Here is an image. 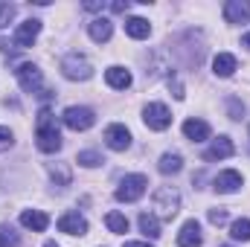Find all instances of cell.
<instances>
[{
	"label": "cell",
	"mask_w": 250,
	"mask_h": 247,
	"mask_svg": "<svg viewBox=\"0 0 250 247\" xmlns=\"http://www.w3.org/2000/svg\"><path fill=\"white\" fill-rule=\"evenodd\" d=\"M35 140H38V148L44 154H53L62 148V134H59V125L53 120L50 108H41L38 114V128H35Z\"/></svg>",
	"instance_id": "1"
},
{
	"label": "cell",
	"mask_w": 250,
	"mask_h": 247,
	"mask_svg": "<svg viewBox=\"0 0 250 247\" xmlns=\"http://www.w3.org/2000/svg\"><path fill=\"white\" fill-rule=\"evenodd\" d=\"M154 215L157 218H163V221H172L175 215H178V209H181V195L172 189V186H160L157 192H154Z\"/></svg>",
	"instance_id": "2"
},
{
	"label": "cell",
	"mask_w": 250,
	"mask_h": 247,
	"mask_svg": "<svg viewBox=\"0 0 250 247\" xmlns=\"http://www.w3.org/2000/svg\"><path fill=\"white\" fill-rule=\"evenodd\" d=\"M62 73H64V79H70V82H84V79L93 76V64L87 62L84 56H79V53H67L62 59Z\"/></svg>",
	"instance_id": "3"
},
{
	"label": "cell",
	"mask_w": 250,
	"mask_h": 247,
	"mask_svg": "<svg viewBox=\"0 0 250 247\" xmlns=\"http://www.w3.org/2000/svg\"><path fill=\"white\" fill-rule=\"evenodd\" d=\"M146 189H148V178L146 175H125L120 189H117V201L134 204V201H140L146 195Z\"/></svg>",
	"instance_id": "4"
},
{
	"label": "cell",
	"mask_w": 250,
	"mask_h": 247,
	"mask_svg": "<svg viewBox=\"0 0 250 247\" xmlns=\"http://www.w3.org/2000/svg\"><path fill=\"white\" fill-rule=\"evenodd\" d=\"M62 120L70 131H87V128H93V123H96V114L90 108H84V105H70L62 114Z\"/></svg>",
	"instance_id": "5"
},
{
	"label": "cell",
	"mask_w": 250,
	"mask_h": 247,
	"mask_svg": "<svg viewBox=\"0 0 250 247\" xmlns=\"http://www.w3.org/2000/svg\"><path fill=\"white\" fill-rule=\"evenodd\" d=\"M143 123L148 125L151 131H166L172 125V114H169V108L163 102H148L143 108Z\"/></svg>",
	"instance_id": "6"
},
{
	"label": "cell",
	"mask_w": 250,
	"mask_h": 247,
	"mask_svg": "<svg viewBox=\"0 0 250 247\" xmlns=\"http://www.w3.org/2000/svg\"><path fill=\"white\" fill-rule=\"evenodd\" d=\"M38 32H41V21H35V18H29V21H23L18 29H15V47L18 50H26V47H32L35 44V38H38Z\"/></svg>",
	"instance_id": "7"
},
{
	"label": "cell",
	"mask_w": 250,
	"mask_h": 247,
	"mask_svg": "<svg viewBox=\"0 0 250 247\" xmlns=\"http://www.w3.org/2000/svg\"><path fill=\"white\" fill-rule=\"evenodd\" d=\"M15 76H18V84L26 90V93H38V87H41V70L35 67V64H21L18 70H15Z\"/></svg>",
	"instance_id": "8"
},
{
	"label": "cell",
	"mask_w": 250,
	"mask_h": 247,
	"mask_svg": "<svg viewBox=\"0 0 250 247\" xmlns=\"http://www.w3.org/2000/svg\"><path fill=\"white\" fill-rule=\"evenodd\" d=\"M105 143H108V148H114V151H125V148L131 145V131L120 123L108 125V128H105Z\"/></svg>",
	"instance_id": "9"
},
{
	"label": "cell",
	"mask_w": 250,
	"mask_h": 247,
	"mask_svg": "<svg viewBox=\"0 0 250 247\" xmlns=\"http://www.w3.org/2000/svg\"><path fill=\"white\" fill-rule=\"evenodd\" d=\"M233 154H236L233 140H230V137H218V140H212V145L204 151V160L215 163V160H227V157H233Z\"/></svg>",
	"instance_id": "10"
},
{
	"label": "cell",
	"mask_w": 250,
	"mask_h": 247,
	"mask_svg": "<svg viewBox=\"0 0 250 247\" xmlns=\"http://www.w3.org/2000/svg\"><path fill=\"white\" fill-rule=\"evenodd\" d=\"M212 186H215V192H221V195H230V192H236L239 186H245V178H242L239 172L227 169V172H218V175H215Z\"/></svg>",
	"instance_id": "11"
},
{
	"label": "cell",
	"mask_w": 250,
	"mask_h": 247,
	"mask_svg": "<svg viewBox=\"0 0 250 247\" xmlns=\"http://www.w3.org/2000/svg\"><path fill=\"white\" fill-rule=\"evenodd\" d=\"M224 18H227V23H248L250 3L248 0H227L224 3Z\"/></svg>",
	"instance_id": "12"
},
{
	"label": "cell",
	"mask_w": 250,
	"mask_h": 247,
	"mask_svg": "<svg viewBox=\"0 0 250 247\" xmlns=\"http://www.w3.org/2000/svg\"><path fill=\"white\" fill-rule=\"evenodd\" d=\"M204 245V239H201V224L195 221V218H189L187 224L181 227V233H178V247H201Z\"/></svg>",
	"instance_id": "13"
},
{
	"label": "cell",
	"mask_w": 250,
	"mask_h": 247,
	"mask_svg": "<svg viewBox=\"0 0 250 247\" xmlns=\"http://www.w3.org/2000/svg\"><path fill=\"white\" fill-rule=\"evenodd\" d=\"M59 230L67 236H84L87 233V221L79 215V212H64L59 218Z\"/></svg>",
	"instance_id": "14"
},
{
	"label": "cell",
	"mask_w": 250,
	"mask_h": 247,
	"mask_svg": "<svg viewBox=\"0 0 250 247\" xmlns=\"http://www.w3.org/2000/svg\"><path fill=\"white\" fill-rule=\"evenodd\" d=\"M87 35H90L96 44H105V41L114 35V23H111V18H93V21L87 23Z\"/></svg>",
	"instance_id": "15"
},
{
	"label": "cell",
	"mask_w": 250,
	"mask_h": 247,
	"mask_svg": "<svg viewBox=\"0 0 250 247\" xmlns=\"http://www.w3.org/2000/svg\"><path fill=\"white\" fill-rule=\"evenodd\" d=\"M21 224L32 233H44L50 227V215L41 212V209H26V212H21Z\"/></svg>",
	"instance_id": "16"
},
{
	"label": "cell",
	"mask_w": 250,
	"mask_h": 247,
	"mask_svg": "<svg viewBox=\"0 0 250 247\" xmlns=\"http://www.w3.org/2000/svg\"><path fill=\"white\" fill-rule=\"evenodd\" d=\"M236 56H230V53H218L215 59H212V73L218 76V79H230L233 73H236Z\"/></svg>",
	"instance_id": "17"
},
{
	"label": "cell",
	"mask_w": 250,
	"mask_h": 247,
	"mask_svg": "<svg viewBox=\"0 0 250 247\" xmlns=\"http://www.w3.org/2000/svg\"><path fill=\"white\" fill-rule=\"evenodd\" d=\"M184 134H187L192 143H204V140H209V125L204 123V120H187L184 123Z\"/></svg>",
	"instance_id": "18"
},
{
	"label": "cell",
	"mask_w": 250,
	"mask_h": 247,
	"mask_svg": "<svg viewBox=\"0 0 250 247\" xmlns=\"http://www.w3.org/2000/svg\"><path fill=\"white\" fill-rule=\"evenodd\" d=\"M105 82H108L114 90H125V87H131V73H128L125 67H108V70H105Z\"/></svg>",
	"instance_id": "19"
},
{
	"label": "cell",
	"mask_w": 250,
	"mask_h": 247,
	"mask_svg": "<svg viewBox=\"0 0 250 247\" xmlns=\"http://www.w3.org/2000/svg\"><path fill=\"white\" fill-rule=\"evenodd\" d=\"M125 32H128L134 41H143V38H148L151 23H148L146 18H128V21H125Z\"/></svg>",
	"instance_id": "20"
},
{
	"label": "cell",
	"mask_w": 250,
	"mask_h": 247,
	"mask_svg": "<svg viewBox=\"0 0 250 247\" xmlns=\"http://www.w3.org/2000/svg\"><path fill=\"white\" fill-rule=\"evenodd\" d=\"M157 169H160L163 175H178V172L184 169V157H181L178 151H166V154L160 157V163H157Z\"/></svg>",
	"instance_id": "21"
},
{
	"label": "cell",
	"mask_w": 250,
	"mask_h": 247,
	"mask_svg": "<svg viewBox=\"0 0 250 247\" xmlns=\"http://www.w3.org/2000/svg\"><path fill=\"white\" fill-rule=\"evenodd\" d=\"M140 230L146 233V239H160V218L154 212H143L140 215Z\"/></svg>",
	"instance_id": "22"
},
{
	"label": "cell",
	"mask_w": 250,
	"mask_h": 247,
	"mask_svg": "<svg viewBox=\"0 0 250 247\" xmlns=\"http://www.w3.org/2000/svg\"><path fill=\"white\" fill-rule=\"evenodd\" d=\"M105 224H108L111 233H128V218H125L123 212H117V209L105 215Z\"/></svg>",
	"instance_id": "23"
},
{
	"label": "cell",
	"mask_w": 250,
	"mask_h": 247,
	"mask_svg": "<svg viewBox=\"0 0 250 247\" xmlns=\"http://www.w3.org/2000/svg\"><path fill=\"white\" fill-rule=\"evenodd\" d=\"M230 236H233V242H250V218H239V221H233Z\"/></svg>",
	"instance_id": "24"
},
{
	"label": "cell",
	"mask_w": 250,
	"mask_h": 247,
	"mask_svg": "<svg viewBox=\"0 0 250 247\" xmlns=\"http://www.w3.org/2000/svg\"><path fill=\"white\" fill-rule=\"evenodd\" d=\"M76 163H82L84 169H96L99 163H105L102 160V154L99 151H93V148H87V151H79V157H76Z\"/></svg>",
	"instance_id": "25"
},
{
	"label": "cell",
	"mask_w": 250,
	"mask_h": 247,
	"mask_svg": "<svg viewBox=\"0 0 250 247\" xmlns=\"http://www.w3.org/2000/svg\"><path fill=\"white\" fill-rule=\"evenodd\" d=\"M50 178L59 186H67L70 184V169H67L64 163H56V166H50Z\"/></svg>",
	"instance_id": "26"
},
{
	"label": "cell",
	"mask_w": 250,
	"mask_h": 247,
	"mask_svg": "<svg viewBox=\"0 0 250 247\" xmlns=\"http://www.w3.org/2000/svg\"><path fill=\"white\" fill-rule=\"evenodd\" d=\"M0 247H21V236L12 227H0Z\"/></svg>",
	"instance_id": "27"
},
{
	"label": "cell",
	"mask_w": 250,
	"mask_h": 247,
	"mask_svg": "<svg viewBox=\"0 0 250 247\" xmlns=\"http://www.w3.org/2000/svg\"><path fill=\"white\" fill-rule=\"evenodd\" d=\"M15 12H18V6H12V3H0V29H6V26L12 23Z\"/></svg>",
	"instance_id": "28"
},
{
	"label": "cell",
	"mask_w": 250,
	"mask_h": 247,
	"mask_svg": "<svg viewBox=\"0 0 250 247\" xmlns=\"http://www.w3.org/2000/svg\"><path fill=\"white\" fill-rule=\"evenodd\" d=\"M227 108H230V120H242V117H245V105H242L236 96L227 99Z\"/></svg>",
	"instance_id": "29"
},
{
	"label": "cell",
	"mask_w": 250,
	"mask_h": 247,
	"mask_svg": "<svg viewBox=\"0 0 250 247\" xmlns=\"http://www.w3.org/2000/svg\"><path fill=\"white\" fill-rule=\"evenodd\" d=\"M12 143H15V134L6 128V125H0V151H6V148H12Z\"/></svg>",
	"instance_id": "30"
},
{
	"label": "cell",
	"mask_w": 250,
	"mask_h": 247,
	"mask_svg": "<svg viewBox=\"0 0 250 247\" xmlns=\"http://www.w3.org/2000/svg\"><path fill=\"white\" fill-rule=\"evenodd\" d=\"M209 224H215V227L227 224V209H209Z\"/></svg>",
	"instance_id": "31"
},
{
	"label": "cell",
	"mask_w": 250,
	"mask_h": 247,
	"mask_svg": "<svg viewBox=\"0 0 250 247\" xmlns=\"http://www.w3.org/2000/svg\"><path fill=\"white\" fill-rule=\"evenodd\" d=\"M102 6H105V3H99V0H87V3H84V9H87V12H99Z\"/></svg>",
	"instance_id": "32"
},
{
	"label": "cell",
	"mask_w": 250,
	"mask_h": 247,
	"mask_svg": "<svg viewBox=\"0 0 250 247\" xmlns=\"http://www.w3.org/2000/svg\"><path fill=\"white\" fill-rule=\"evenodd\" d=\"M111 9H114V12H125V9H128V3H123V0H117V3H111Z\"/></svg>",
	"instance_id": "33"
},
{
	"label": "cell",
	"mask_w": 250,
	"mask_h": 247,
	"mask_svg": "<svg viewBox=\"0 0 250 247\" xmlns=\"http://www.w3.org/2000/svg\"><path fill=\"white\" fill-rule=\"evenodd\" d=\"M123 247H151L148 242H125Z\"/></svg>",
	"instance_id": "34"
},
{
	"label": "cell",
	"mask_w": 250,
	"mask_h": 247,
	"mask_svg": "<svg viewBox=\"0 0 250 247\" xmlns=\"http://www.w3.org/2000/svg\"><path fill=\"white\" fill-rule=\"evenodd\" d=\"M242 47H248V50H250V32L245 35V38H242Z\"/></svg>",
	"instance_id": "35"
},
{
	"label": "cell",
	"mask_w": 250,
	"mask_h": 247,
	"mask_svg": "<svg viewBox=\"0 0 250 247\" xmlns=\"http://www.w3.org/2000/svg\"><path fill=\"white\" fill-rule=\"evenodd\" d=\"M44 247H59V245H56V242H47V245H44Z\"/></svg>",
	"instance_id": "36"
},
{
	"label": "cell",
	"mask_w": 250,
	"mask_h": 247,
	"mask_svg": "<svg viewBox=\"0 0 250 247\" xmlns=\"http://www.w3.org/2000/svg\"><path fill=\"white\" fill-rule=\"evenodd\" d=\"M221 247H233V245H221Z\"/></svg>",
	"instance_id": "37"
}]
</instances>
